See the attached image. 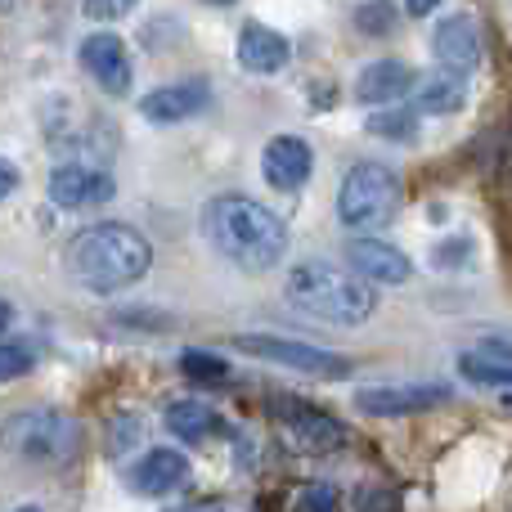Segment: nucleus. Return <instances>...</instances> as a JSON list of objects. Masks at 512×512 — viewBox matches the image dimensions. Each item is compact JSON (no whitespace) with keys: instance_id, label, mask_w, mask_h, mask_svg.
Masks as SVG:
<instances>
[{"instance_id":"nucleus-7","label":"nucleus","mask_w":512,"mask_h":512,"mask_svg":"<svg viewBox=\"0 0 512 512\" xmlns=\"http://www.w3.org/2000/svg\"><path fill=\"white\" fill-rule=\"evenodd\" d=\"M81 68H86L108 95H126L131 77H135L131 54H126L122 36H113V32H95L81 41Z\"/></svg>"},{"instance_id":"nucleus-30","label":"nucleus","mask_w":512,"mask_h":512,"mask_svg":"<svg viewBox=\"0 0 512 512\" xmlns=\"http://www.w3.org/2000/svg\"><path fill=\"white\" fill-rule=\"evenodd\" d=\"M436 5H441V0H405V9H409V14H418V18H423V14H432Z\"/></svg>"},{"instance_id":"nucleus-28","label":"nucleus","mask_w":512,"mask_h":512,"mask_svg":"<svg viewBox=\"0 0 512 512\" xmlns=\"http://www.w3.org/2000/svg\"><path fill=\"white\" fill-rule=\"evenodd\" d=\"M14 185H18V171H14V167H9V162H5V158H0V203H5V198H9V194H14Z\"/></svg>"},{"instance_id":"nucleus-32","label":"nucleus","mask_w":512,"mask_h":512,"mask_svg":"<svg viewBox=\"0 0 512 512\" xmlns=\"http://www.w3.org/2000/svg\"><path fill=\"white\" fill-rule=\"evenodd\" d=\"M14 512H41V508H32V504H27V508H14Z\"/></svg>"},{"instance_id":"nucleus-22","label":"nucleus","mask_w":512,"mask_h":512,"mask_svg":"<svg viewBox=\"0 0 512 512\" xmlns=\"http://www.w3.org/2000/svg\"><path fill=\"white\" fill-rule=\"evenodd\" d=\"M414 113H378L369 117V131L373 135H387V140H414Z\"/></svg>"},{"instance_id":"nucleus-14","label":"nucleus","mask_w":512,"mask_h":512,"mask_svg":"<svg viewBox=\"0 0 512 512\" xmlns=\"http://www.w3.org/2000/svg\"><path fill=\"white\" fill-rule=\"evenodd\" d=\"M288 59H292L288 36L270 32V27H261V23H248L239 32V63L248 72H256V77H270V72L288 68Z\"/></svg>"},{"instance_id":"nucleus-21","label":"nucleus","mask_w":512,"mask_h":512,"mask_svg":"<svg viewBox=\"0 0 512 512\" xmlns=\"http://www.w3.org/2000/svg\"><path fill=\"white\" fill-rule=\"evenodd\" d=\"M355 23H360L364 36H382L396 23V9H391V0H373V5H364L360 14H355Z\"/></svg>"},{"instance_id":"nucleus-29","label":"nucleus","mask_w":512,"mask_h":512,"mask_svg":"<svg viewBox=\"0 0 512 512\" xmlns=\"http://www.w3.org/2000/svg\"><path fill=\"white\" fill-rule=\"evenodd\" d=\"M171 512H230L221 499H207V504H185V508H171Z\"/></svg>"},{"instance_id":"nucleus-10","label":"nucleus","mask_w":512,"mask_h":512,"mask_svg":"<svg viewBox=\"0 0 512 512\" xmlns=\"http://www.w3.org/2000/svg\"><path fill=\"white\" fill-rule=\"evenodd\" d=\"M346 261H351V270L369 283H405L409 274H414L409 256L400 248H391V243H382V239H355L351 248H346Z\"/></svg>"},{"instance_id":"nucleus-23","label":"nucleus","mask_w":512,"mask_h":512,"mask_svg":"<svg viewBox=\"0 0 512 512\" xmlns=\"http://www.w3.org/2000/svg\"><path fill=\"white\" fill-rule=\"evenodd\" d=\"M180 369H185L189 378H198V382H212V387L230 378L225 360H216V355H185V360H180Z\"/></svg>"},{"instance_id":"nucleus-11","label":"nucleus","mask_w":512,"mask_h":512,"mask_svg":"<svg viewBox=\"0 0 512 512\" xmlns=\"http://www.w3.org/2000/svg\"><path fill=\"white\" fill-rule=\"evenodd\" d=\"M261 167H265V180H270L274 189H301L310 180L315 158H310L306 140H297V135H279V140L265 144Z\"/></svg>"},{"instance_id":"nucleus-24","label":"nucleus","mask_w":512,"mask_h":512,"mask_svg":"<svg viewBox=\"0 0 512 512\" xmlns=\"http://www.w3.org/2000/svg\"><path fill=\"white\" fill-rule=\"evenodd\" d=\"M32 369V351L23 342H0V382L18 378V373Z\"/></svg>"},{"instance_id":"nucleus-31","label":"nucleus","mask_w":512,"mask_h":512,"mask_svg":"<svg viewBox=\"0 0 512 512\" xmlns=\"http://www.w3.org/2000/svg\"><path fill=\"white\" fill-rule=\"evenodd\" d=\"M9 319H14V310H9V301H0V328H9Z\"/></svg>"},{"instance_id":"nucleus-4","label":"nucleus","mask_w":512,"mask_h":512,"mask_svg":"<svg viewBox=\"0 0 512 512\" xmlns=\"http://www.w3.org/2000/svg\"><path fill=\"white\" fill-rule=\"evenodd\" d=\"M0 445L27 463H63L77 454V423L59 409H18L0 427Z\"/></svg>"},{"instance_id":"nucleus-1","label":"nucleus","mask_w":512,"mask_h":512,"mask_svg":"<svg viewBox=\"0 0 512 512\" xmlns=\"http://www.w3.org/2000/svg\"><path fill=\"white\" fill-rule=\"evenodd\" d=\"M203 230L225 261L239 265V270H252V274L274 270V265L283 261V252H288V230H283V221L270 207L252 203V198H243V194L216 198L203 216Z\"/></svg>"},{"instance_id":"nucleus-19","label":"nucleus","mask_w":512,"mask_h":512,"mask_svg":"<svg viewBox=\"0 0 512 512\" xmlns=\"http://www.w3.org/2000/svg\"><path fill=\"white\" fill-rule=\"evenodd\" d=\"M167 427L180 436V441H203V436L216 427V414L203 405V400H171Z\"/></svg>"},{"instance_id":"nucleus-26","label":"nucleus","mask_w":512,"mask_h":512,"mask_svg":"<svg viewBox=\"0 0 512 512\" xmlns=\"http://www.w3.org/2000/svg\"><path fill=\"white\" fill-rule=\"evenodd\" d=\"M81 5H86V14L90 18H122V14H131L135 5H140V0H81Z\"/></svg>"},{"instance_id":"nucleus-16","label":"nucleus","mask_w":512,"mask_h":512,"mask_svg":"<svg viewBox=\"0 0 512 512\" xmlns=\"http://www.w3.org/2000/svg\"><path fill=\"white\" fill-rule=\"evenodd\" d=\"M207 104V86L203 81H180V86H158L153 95H144L140 113L149 122H185L198 108Z\"/></svg>"},{"instance_id":"nucleus-8","label":"nucleus","mask_w":512,"mask_h":512,"mask_svg":"<svg viewBox=\"0 0 512 512\" xmlns=\"http://www.w3.org/2000/svg\"><path fill=\"white\" fill-rule=\"evenodd\" d=\"M274 414L283 418V427H288L292 436H297L306 450H333V445L346 441L342 423H337L333 414H324V409L306 405V400H292V396H279L274 400Z\"/></svg>"},{"instance_id":"nucleus-12","label":"nucleus","mask_w":512,"mask_h":512,"mask_svg":"<svg viewBox=\"0 0 512 512\" xmlns=\"http://www.w3.org/2000/svg\"><path fill=\"white\" fill-rule=\"evenodd\" d=\"M450 400L445 387H373V391H355V409L373 418H400V414H418L427 405Z\"/></svg>"},{"instance_id":"nucleus-20","label":"nucleus","mask_w":512,"mask_h":512,"mask_svg":"<svg viewBox=\"0 0 512 512\" xmlns=\"http://www.w3.org/2000/svg\"><path fill=\"white\" fill-rule=\"evenodd\" d=\"M459 373L468 382H477V387H512V364L508 360H495V355H486V351L463 355Z\"/></svg>"},{"instance_id":"nucleus-5","label":"nucleus","mask_w":512,"mask_h":512,"mask_svg":"<svg viewBox=\"0 0 512 512\" xmlns=\"http://www.w3.org/2000/svg\"><path fill=\"white\" fill-rule=\"evenodd\" d=\"M400 207V176L382 162H360L351 176L342 180V194H337V216L351 230H378L396 216Z\"/></svg>"},{"instance_id":"nucleus-13","label":"nucleus","mask_w":512,"mask_h":512,"mask_svg":"<svg viewBox=\"0 0 512 512\" xmlns=\"http://www.w3.org/2000/svg\"><path fill=\"white\" fill-rule=\"evenodd\" d=\"M436 59H441V68H450V72H472L481 63V36H477V27H472V18H463V14H454V18H445L441 27H436Z\"/></svg>"},{"instance_id":"nucleus-25","label":"nucleus","mask_w":512,"mask_h":512,"mask_svg":"<svg viewBox=\"0 0 512 512\" xmlns=\"http://www.w3.org/2000/svg\"><path fill=\"white\" fill-rule=\"evenodd\" d=\"M355 508H360V512H396V508H400V499H396V490L364 486L360 495H355Z\"/></svg>"},{"instance_id":"nucleus-3","label":"nucleus","mask_w":512,"mask_h":512,"mask_svg":"<svg viewBox=\"0 0 512 512\" xmlns=\"http://www.w3.org/2000/svg\"><path fill=\"white\" fill-rule=\"evenodd\" d=\"M288 301L306 315L337 328H355L378 310V292L360 274L337 270L333 261H301L288 274Z\"/></svg>"},{"instance_id":"nucleus-34","label":"nucleus","mask_w":512,"mask_h":512,"mask_svg":"<svg viewBox=\"0 0 512 512\" xmlns=\"http://www.w3.org/2000/svg\"><path fill=\"white\" fill-rule=\"evenodd\" d=\"M508 405H512V396H508Z\"/></svg>"},{"instance_id":"nucleus-33","label":"nucleus","mask_w":512,"mask_h":512,"mask_svg":"<svg viewBox=\"0 0 512 512\" xmlns=\"http://www.w3.org/2000/svg\"><path fill=\"white\" fill-rule=\"evenodd\" d=\"M212 5H230V0H212Z\"/></svg>"},{"instance_id":"nucleus-17","label":"nucleus","mask_w":512,"mask_h":512,"mask_svg":"<svg viewBox=\"0 0 512 512\" xmlns=\"http://www.w3.org/2000/svg\"><path fill=\"white\" fill-rule=\"evenodd\" d=\"M414 86V72L405 68L400 59H382V63H369L355 81V99L360 104H396L400 95H409Z\"/></svg>"},{"instance_id":"nucleus-18","label":"nucleus","mask_w":512,"mask_h":512,"mask_svg":"<svg viewBox=\"0 0 512 512\" xmlns=\"http://www.w3.org/2000/svg\"><path fill=\"white\" fill-rule=\"evenodd\" d=\"M414 99H418V108H423V113L445 117V113H459V108L468 104V86H463L459 72L441 68V72H432V77L418 81V95Z\"/></svg>"},{"instance_id":"nucleus-2","label":"nucleus","mask_w":512,"mask_h":512,"mask_svg":"<svg viewBox=\"0 0 512 512\" xmlns=\"http://www.w3.org/2000/svg\"><path fill=\"white\" fill-rule=\"evenodd\" d=\"M153 265V248L140 230L122 221L90 225L72 239L68 248V270L77 274L81 288L90 292H122L131 283H140Z\"/></svg>"},{"instance_id":"nucleus-9","label":"nucleus","mask_w":512,"mask_h":512,"mask_svg":"<svg viewBox=\"0 0 512 512\" xmlns=\"http://www.w3.org/2000/svg\"><path fill=\"white\" fill-rule=\"evenodd\" d=\"M113 198V176L99 167H59L50 176V203L63 212H81V207H99Z\"/></svg>"},{"instance_id":"nucleus-27","label":"nucleus","mask_w":512,"mask_h":512,"mask_svg":"<svg viewBox=\"0 0 512 512\" xmlns=\"http://www.w3.org/2000/svg\"><path fill=\"white\" fill-rule=\"evenodd\" d=\"M333 508H337L333 486H306V512H333Z\"/></svg>"},{"instance_id":"nucleus-6","label":"nucleus","mask_w":512,"mask_h":512,"mask_svg":"<svg viewBox=\"0 0 512 512\" xmlns=\"http://www.w3.org/2000/svg\"><path fill=\"white\" fill-rule=\"evenodd\" d=\"M234 346L256 355V360H274V364H288V369H297V373H310V378H346V373H351V360H346V355H333V351H324V346L292 342V337L243 333Z\"/></svg>"},{"instance_id":"nucleus-15","label":"nucleus","mask_w":512,"mask_h":512,"mask_svg":"<svg viewBox=\"0 0 512 512\" xmlns=\"http://www.w3.org/2000/svg\"><path fill=\"white\" fill-rule=\"evenodd\" d=\"M189 477V459L180 450H149L140 463L131 468V486L140 490V495L158 499L167 495V490H176L180 481Z\"/></svg>"}]
</instances>
